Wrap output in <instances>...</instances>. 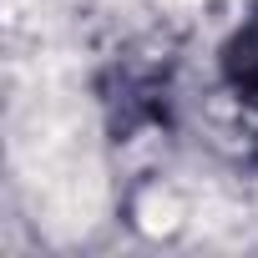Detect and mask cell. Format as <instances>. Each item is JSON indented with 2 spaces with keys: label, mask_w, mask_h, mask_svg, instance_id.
I'll return each instance as SVG.
<instances>
[{
  "label": "cell",
  "mask_w": 258,
  "mask_h": 258,
  "mask_svg": "<svg viewBox=\"0 0 258 258\" xmlns=\"http://www.w3.org/2000/svg\"><path fill=\"white\" fill-rule=\"evenodd\" d=\"M177 218H182V213H177V198H172V192H152V198L142 203V228H147V233H172Z\"/></svg>",
  "instance_id": "obj_1"
},
{
  "label": "cell",
  "mask_w": 258,
  "mask_h": 258,
  "mask_svg": "<svg viewBox=\"0 0 258 258\" xmlns=\"http://www.w3.org/2000/svg\"><path fill=\"white\" fill-rule=\"evenodd\" d=\"M162 6H172V11H187V6H198V0H162Z\"/></svg>",
  "instance_id": "obj_2"
}]
</instances>
